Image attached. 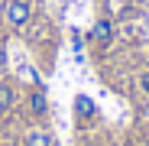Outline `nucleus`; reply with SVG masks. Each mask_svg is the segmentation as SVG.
<instances>
[{
    "label": "nucleus",
    "instance_id": "nucleus-1",
    "mask_svg": "<svg viewBox=\"0 0 149 146\" xmlns=\"http://www.w3.org/2000/svg\"><path fill=\"white\" fill-rule=\"evenodd\" d=\"M3 20L10 23L13 29H23L33 20V3L29 0H7L3 3Z\"/></svg>",
    "mask_w": 149,
    "mask_h": 146
},
{
    "label": "nucleus",
    "instance_id": "nucleus-2",
    "mask_svg": "<svg viewBox=\"0 0 149 146\" xmlns=\"http://www.w3.org/2000/svg\"><path fill=\"white\" fill-rule=\"evenodd\" d=\"M113 20H107V16H97L94 20V26H91V33H88V39L94 42V45H110L113 42Z\"/></svg>",
    "mask_w": 149,
    "mask_h": 146
},
{
    "label": "nucleus",
    "instance_id": "nucleus-3",
    "mask_svg": "<svg viewBox=\"0 0 149 146\" xmlns=\"http://www.w3.org/2000/svg\"><path fill=\"white\" fill-rule=\"evenodd\" d=\"M26 110L33 114V117H45L49 114V97H45V88H29V94H26Z\"/></svg>",
    "mask_w": 149,
    "mask_h": 146
},
{
    "label": "nucleus",
    "instance_id": "nucleus-4",
    "mask_svg": "<svg viewBox=\"0 0 149 146\" xmlns=\"http://www.w3.org/2000/svg\"><path fill=\"white\" fill-rule=\"evenodd\" d=\"M23 146H55L52 133H49L45 127H33L26 130V136H23Z\"/></svg>",
    "mask_w": 149,
    "mask_h": 146
},
{
    "label": "nucleus",
    "instance_id": "nucleus-5",
    "mask_svg": "<svg viewBox=\"0 0 149 146\" xmlns=\"http://www.w3.org/2000/svg\"><path fill=\"white\" fill-rule=\"evenodd\" d=\"M74 114H78V120H91L97 114V104L91 101L88 94H78V97H74Z\"/></svg>",
    "mask_w": 149,
    "mask_h": 146
},
{
    "label": "nucleus",
    "instance_id": "nucleus-6",
    "mask_svg": "<svg viewBox=\"0 0 149 146\" xmlns=\"http://www.w3.org/2000/svg\"><path fill=\"white\" fill-rule=\"evenodd\" d=\"M23 78H26L33 88H45V85H42V75H39V68H36V65H26V68H23Z\"/></svg>",
    "mask_w": 149,
    "mask_h": 146
},
{
    "label": "nucleus",
    "instance_id": "nucleus-7",
    "mask_svg": "<svg viewBox=\"0 0 149 146\" xmlns=\"http://www.w3.org/2000/svg\"><path fill=\"white\" fill-rule=\"evenodd\" d=\"M71 49H74V55H78V62H81V52H84V39H81V33H71Z\"/></svg>",
    "mask_w": 149,
    "mask_h": 146
},
{
    "label": "nucleus",
    "instance_id": "nucleus-8",
    "mask_svg": "<svg viewBox=\"0 0 149 146\" xmlns=\"http://www.w3.org/2000/svg\"><path fill=\"white\" fill-rule=\"evenodd\" d=\"M7 65H10V52H7V45L0 42V71H3Z\"/></svg>",
    "mask_w": 149,
    "mask_h": 146
},
{
    "label": "nucleus",
    "instance_id": "nucleus-9",
    "mask_svg": "<svg viewBox=\"0 0 149 146\" xmlns=\"http://www.w3.org/2000/svg\"><path fill=\"white\" fill-rule=\"evenodd\" d=\"M136 85L143 88V94H149V71H143V75L136 78Z\"/></svg>",
    "mask_w": 149,
    "mask_h": 146
},
{
    "label": "nucleus",
    "instance_id": "nucleus-10",
    "mask_svg": "<svg viewBox=\"0 0 149 146\" xmlns=\"http://www.w3.org/2000/svg\"><path fill=\"white\" fill-rule=\"evenodd\" d=\"M7 110H10V107H7V104H3V97H0V117H3V114H7Z\"/></svg>",
    "mask_w": 149,
    "mask_h": 146
},
{
    "label": "nucleus",
    "instance_id": "nucleus-11",
    "mask_svg": "<svg viewBox=\"0 0 149 146\" xmlns=\"http://www.w3.org/2000/svg\"><path fill=\"white\" fill-rule=\"evenodd\" d=\"M146 130H149V120H146Z\"/></svg>",
    "mask_w": 149,
    "mask_h": 146
}]
</instances>
